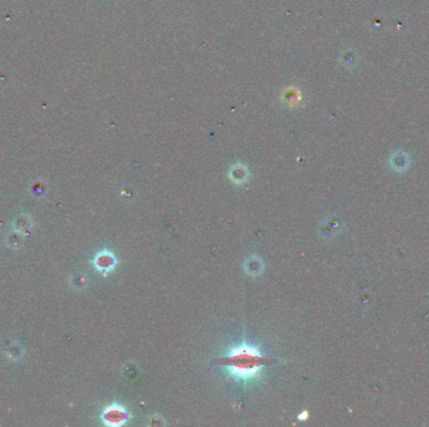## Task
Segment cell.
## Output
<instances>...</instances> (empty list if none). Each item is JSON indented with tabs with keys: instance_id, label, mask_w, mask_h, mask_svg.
I'll return each mask as SVG.
<instances>
[{
	"instance_id": "obj_1",
	"label": "cell",
	"mask_w": 429,
	"mask_h": 427,
	"mask_svg": "<svg viewBox=\"0 0 429 427\" xmlns=\"http://www.w3.org/2000/svg\"><path fill=\"white\" fill-rule=\"evenodd\" d=\"M220 362L229 376L237 381L247 382L255 378H261L268 357L262 354L257 346L242 342L241 345L230 347L226 354L221 357Z\"/></svg>"
},
{
	"instance_id": "obj_2",
	"label": "cell",
	"mask_w": 429,
	"mask_h": 427,
	"mask_svg": "<svg viewBox=\"0 0 429 427\" xmlns=\"http://www.w3.org/2000/svg\"><path fill=\"white\" fill-rule=\"evenodd\" d=\"M131 418L130 412L122 405L113 404L106 407L102 413L103 422L108 426H122L128 422Z\"/></svg>"
},
{
	"instance_id": "obj_3",
	"label": "cell",
	"mask_w": 429,
	"mask_h": 427,
	"mask_svg": "<svg viewBox=\"0 0 429 427\" xmlns=\"http://www.w3.org/2000/svg\"><path fill=\"white\" fill-rule=\"evenodd\" d=\"M94 266L99 271L102 275H108L109 272H112L113 269L117 266V260H116V256L113 255L111 251H104L99 252L96 258H94Z\"/></svg>"
},
{
	"instance_id": "obj_4",
	"label": "cell",
	"mask_w": 429,
	"mask_h": 427,
	"mask_svg": "<svg viewBox=\"0 0 429 427\" xmlns=\"http://www.w3.org/2000/svg\"><path fill=\"white\" fill-rule=\"evenodd\" d=\"M244 269L247 275L250 276H259L264 271V263L259 257L253 256L249 257L244 263Z\"/></svg>"
},
{
	"instance_id": "obj_5",
	"label": "cell",
	"mask_w": 429,
	"mask_h": 427,
	"mask_svg": "<svg viewBox=\"0 0 429 427\" xmlns=\"http://www.w3.org/2000/svg\"><path fill=\"white\" fill-rule=\"evenodd\" d=\"M229 177L236 185H242L249 178V172H247V168L244 167V166H236V167L231 168Z\"/></svg>"
},
{
	"instance_id": "obj_6",
	"label": "cell",
	"mask_w": 429,
	"mask_h": 427,
	"mask_svg": "<svg viewBox=\"0 0 429 427\" xmlns=\"http://www.w3.org/2000/svg\"><path fill=\"white\" fill-rule=\"evenodd\" d=\"M306 416H308V412H304L303 415H299V420H304V418H306Z\"/></svg>"
}]
</instances>
